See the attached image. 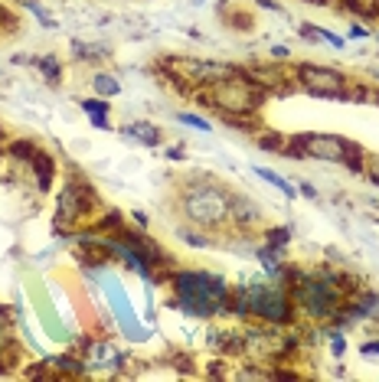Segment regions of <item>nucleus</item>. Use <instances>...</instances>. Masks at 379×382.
Instances as JSON below:
<instances>
[{"mask_svg": "<svg viewBox=\"0 0 379 382\" xmlns=\"http://www.w3.org/2000/svg\"><path fill=\"white\" fill-rule=\"evenodd\" d=\"M294 298H298L301 311L314 317V320H330L340 313V307L346 304V294L353 291L346 275L317 268V271H301L298 281L291 284Z\"/></svg>", "mask_w": 379, "mask_h": 382, "instance_id": "nucleus-1", "label": "nucleus"}, {"mask_svg": "<svg viewBox=\"0 0 379 382\" xmlns=\"http://www.w3.org/2000/svg\"><path fill=\"white\" fill-rule=\"evenodd\" d=\"M196 98H200V104L219 111L222 118H255V111L265 102V89L255 85L245 75V69H239L229 79H219L213 85H206V89H200Z\"/></svg>", "mask_w": 379, "mask_h": 382, "instance_id": "nucleus-2", "label": "nucleus"}, {"mask_svg": "<svg viewBox=\"0 0 379 382\" xmlns=\"http://www.w3.org/2000/svg\"><path fill=\"white\" fill-rule=\"evenodd\" d=\"M173 294H177L180 311L193 313V317H213L232 304L229 284L219 275H209V271H177L173 275Z\"/></svg>", "mask_w": 379, "mask_h": 382, "instance_id": "nucleus-3", "label": "nucleus"}, {"mask_svg": "<svg viewBox=\"0 0 379 382\" xmlns=\"http://www.w3.org/2000/svg\"><path fill=\"white\" fill-rule=\"evenodd\" d=\"M232 311L245 317V313H255L258 320H268V324H288L291 320V294H288L285 284H249V288L236 291V307Z\"/></svg>", "mask_w": 379, "mask_h": 382, "instance_id": "nucleus-4", "label": "nucleus"}, {"mask_svg": "<svg viewBox=\"0 0 379 382\" xmlns=\"http://www.w3.org/2000/svg\"><path fill=\"white\" fill-rule=\"evenodd\" d=\"M229 193L222 186H213V183H193L186 186V199H184V212L186 219L196 222V226H222L229 219Z\"/></svg>", "mask_w": 379, "mask_h": 382, "instance_id": "nucleus-5", "label": "nucleus"}, {"mask_svg": "<svg viewBox=\"0 0 379 382\" xmlns=\"http://www.w3.org/2000/svg\"><path fill=\"white\" fill-rule=\"evenodd\" d=\"M294 79H298L301 89L308 95H314V98H337V102H344V98L353 95V85H350V79H346L344 72L327 69V66L301 62L298 69H294Z\"/></svg>", "mask_w": 379, "mask_h": 382, "instance_id": "nucleus-6", "label": "nucleus"}, {"mask_svg": "<svg viewBox=\"0 0 379 382\" xmlns=\"http://www.w3.org/2000/svg\"><path fill=\"white\" fill-rule=\"evenodd\" d=\"M98 209V197L92 193V186L85 180H69V183L59 190V203H56V226L69 229L76 222H82L85 216H92Z\"/></svg>", "mask_w": 379, "mask_h": 382, "instance_id": "nucleus-7", "label": "nucleus"}, {"mask_svg": "<svg viewBox=\"0 0 379 382\" xmlns=\"http://www.w3.org/2000/svg\"><path fill=\"white\" fill-rule=\"evenodd\" d=\"M298 144L304 157H321V161H333V163H346V157L360 147L350 140L337 138V134H298Z\"/></svg>", "mask_w": 379, "mask_h": 382, "instance_id": "nucleus-8", "label": "nucleus"}, {"mask_svg": "<svg viewBox=\"0 0 379 382\" xmlns=\"http://www.w3.org/2000/svg\"><path fill=\"white\" fill-rule=\"evenodd\" d=\"M229 219L236 222V226H242V229H252V226L262 222V212H258V206H255L252 199L232 197L229 199Z\"/></svg>", "mask_w": 379, "mask_h": 382, "instance_id": "nucleus-9", "label": "nucleus"}, {"mask_svg": "<svg viewBox=\"0 0 379 382\" xmlns=\"http://www.w3.org/2000/svg\"><path fill=\"white\" fill-rule=\"evenodd\" d=\"M30 167H33L36 186H39V190H49V186H53V176H56V163H53V157L43 154V151H36V157L30 161Z\"/></svg>", "mask_w": 379, "mask_h": 382, "instance_id": "nucleus-10", "label": "nucleus"}, {"mask_svg": "<svg viewBox=\"0 0 379 382\" xmlns=\"http://www.w3.org/2000/svg\"><path fill=\"white\" fill-rule=\"evenodd\" d=\"M82 111L92 118L95 127H112L108 125V111H112V102H108V98H82Z\"/></svg>", "mask_w": 379, "mask_h": 382, "instance_id": "nucleus-11", "label": "nucleus"}, {"mask_svg": "<svg viewBox=\"0 0 379 382\" xmlns=\"http://www.w3.org/2000/svg\"><path fill=\"white\" fill-rule=\"evenodd\" d=\"M3 151H7L10 161H26V163H30L39 147H36L33 140H7V147H3Z\"/></svg>", "mask_w": 379, "mask_h": 382, "instance_id": "nucleus-12", "label": "nucleus"}, {"mask_svg": "<svg viewBox=\"0 0 379 382\" xmlns=\"http://www.w3.org/2000/svg\"><path fill=\"white\" fill-rule=\"evenodd\" d=\"M127 134H131V138H138L141 144H148V147H157V144H161V131H157L154 125H148V121L131 125V127H127Z\"/></svg>", "mask_w": 379, "mask_h": 382, "instance_id": "nucleus-13", "label": "nucleus"}, {"mask_svg": "<svg viewBox=\"0 0 379 382\" xmlns=\"http://www.w3.org/2000/svg\"><path fill=\"white\" fill-rule=\"evenodd\" d=\"M288 239H291V229H288V226L268 229V235H265V242H268V252L281 255V252H285V245H288Z\"/></svg>", "mask_w": 379, "mask_h": 382, "instance_id": "nucleus-14", "label": "nucleus"}, {"mask_svg": "<svg viewBox=\"0 0 379 382\" xmlns=\"http://www.w3.org/2000/svg\"><path fill=\"white\" fill-rule=\"evenodd\" d=\"M92 85H95V92L102 95V98H112V95H118V92H121V85H118V79H112V75H105V72L92 75Z\"/></svg>", "mask_w": 379, "mask_h": 382, "instance_id": "nucleus-15", "label": "nucleus"}, {"mask_svg": "<svg viewBox=\"0 0 379 382\" xmlns=\"http://www.w3.org/2000/svg\"><path fill=\"white\" fill-rule=\"evenodd\" d=\"M255 174L262 176V180H268V183H272V186H278V190H281L285 197H294V186H291V183H285V180H281V176L275 174V170H265V167H255Z\"/></svg>", "mask_w": 379, "mask_h": 382, "instance_id": "nucleus-16", "label": "nucleus"}, {"mask_svg": "<svg viewBox=\"0 0 379 382\" xmlns=\"http://www.w3.org/2000/svg\"><path fill=\"white\" fill-rule=\"evenodd\" d=\"M36 66L43 69V75H46L49 82H56V79H59V59H56V56H43V59H36Z\"/></svg>", "mask_w": 379, "mask_h": 382, "instance_id": "nucleus-17", "label": "nucleus"}, {"mask_svg": "<svg viewBox=\"0 0 379 382\" xmlns=\"http://www.w3.org/2000/svg\"><path fill=\"white\" fill-rule=\"evenodd\" d=\"M53 366H56V372H59V370H66V372H72V376H82V372H85V366H82V363H76L72 356L53 359Z\"/></svg>", "mask_w": 379, "mask_h": 382, "instance_id": "nucleus-18", "label": "nucleus"}, {"mask_svg": "<svg viewBox=\"0 0 379 382\" xmlns=\"http://www.w3.org/2000/svg\"><path fill=\"white\" fill-rule=\"evenodd\" d=\"M180 121H184V125H190V127H196V131H209V121H203V118L200 115H190V111H184V115H180Z\"/></svg>", "mask_w": 379, "mask_h": 382, "instance_id": "nucleus-19", "label": "nucleus"}, {"mask_svg": "<svg viewBox=\"0 0 379 382\" xmlns=\"http://www.w3.org/2000/svg\"><path fill=\"white\" fill-rule=\"evenodd\" d=\"M367 174H369V180H373V183H379V157H369Z\"/></svg>", "mask_w": 379, "mask_h": 382, "instance_id": "nucleus-20", "label": "nucleus"}, {"mask_svg": "<svg viewBox=\"0 0 379 382\" xmlns=\"http://www.w3.org/2000/svg\"><path fill=\"white\" fill-rule=\"evenodd\" d=\"M344 349H346V343H344V340H340V336H337V340H333V353H337V356H340V353H344Z\"/></svg>", "mask_w": 379, "mask_h": 382, "instance_id": "nucleus-21", "label": "nucleus"}, {"mask_svg": "<svg viewBox=\"0 0 379 382\" xmlns=\"http://www.w3.org/2000/svg\"><path fill=\"white\" fill-rule=\"evenodd\" d=\"M363 353H379V340H373V343H363Z\"/></svg>", "mask_w": 379, "mask_h": 382, "instance_id": "nucleus-22", "label": "nucleus"}, {"mask_svg": "<svg viewBox=\"0 0 379 382\" xmlns=\"http://www.w3.org/2000/svg\"><path fill=\"white\" fill-rule=\"evenodd\" d=\"M0 324H7V307L0 304Z\"/></svg>", "mask_w": 379, "mask_h": 382, "instance_id": "nucleus-23", "label": "nucleus"}, {"mask_svg": "<svg viewBox=\"0 0 379 382\" xmlns=\"http://www.w3.org/2000/svg\"><path fill=\"white\" fill-rule=\"evenodd\" d=\"M373 75H376V79H379V72H373Z\"/></svg>", "mask_w": 379, "mask_h": 382, "instance_id": "nucleus-24", "label": "nucleus"}]
</instances>
